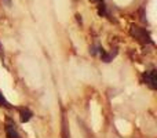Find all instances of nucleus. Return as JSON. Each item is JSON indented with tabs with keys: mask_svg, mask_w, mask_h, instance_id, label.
<instances>
[{
	"mask_svg": "<svg viewBox=\"0 0 157 138\" xmlns=\"http://www.w3.org/2000/svg\"><path fill=\"white\" fill-rule=\"evenodd\" d=\"M131 35L135 39H138L142 43H152V39H150V35L146 32V29L139 26H132L131 28Z\"/></svg>",
	"mask_w": 157,
	"mask_h": 138,
	"instance_id": "nucleus-1",
	"label": "nucleus"
},
{
	"mask_svg": "<svg viewBox=\"0 0 157 138\" xmlns=\"http://www.w3.org/2000/svg\"><path fill=\"white\" fill-rule=\"evenodd\" d=\"M6 136H7V138H21L18 131H17L15 123L11 119H7V123H6Z\"/></svg>",
	"mask_w": 157,
	"mask_h": 138,
	"instance_id": "nucleus-2",
	"label": "nucleus"
},
{
	"mask_svg": "<svg viewBox=\"0 0 157 138\" xmlns=\"http://www.w3.org/2000/svg\"><path fill=\"white\" fill-rule=\"evenodd\" d=\"M144 80L150 89L156 90L157 89V83H156V70H149L144 75Z\"/></svg>",
	"mask_w": 157,
	"mask_h": 138,
	"instance_id": "nucleus-3",
	"label": "nucleus"
},
{
	"mask_svg": "<svg viewBox=\"0 0 157 138\" xmlns=\"http://www.w3.org/2000/svg\"><path fill=\"white\" fill-rule=\"evenodd\" d=\"M19 116H21V122L22 123H26L32 119L33 113L29 111L28 108H19Z\"/></svg>",
	"mask_w": 157,
	"mask_h": 138,
	"instance_id": "nucleus-4",
	"label": "nucleus"
},
{
	"mask_svg": "<svg viewBox=\"0 0 157 138\" xmlns=\"http://www.w3.org/2000/svg\"><path fill=\"white\" fill-rule=\"evenodd\" d=\"M62 138H71V134H69V130H68V124H66L65 115H63V117H62Z\"/></svg>",
	"mask_w": 157,
	"mask_h": 138,
	"instance_id": "nucleus-5",
	"label": "nucleus"
},
{
	"mask_svg": "<svg viewBox=\"0 0 157 138\" xmlns=\"http://www.w3.org/2000/svg\"><path fill=\"white\" fill-rule=\"evenodd\" d=\"M0 105H2V106H10V104H8L7 101H6V98L3 97L2 93H0Z\"/></svg>",
	"mask_w": 157,
	"mask_h": 138,
	"instance_id": "nucleus-6",
	"label": "nucleus"
},
{
	"mask_svg": "<svg viewBox=\"0 0 157 138\" xmlns=\"http://www.w3.org/2000/svg\"><path fill=\"white\" fill-rule=\"evenodd\" d=\"M2 50H3V49H2V43H0V53H2Z\"/></svg>",
	"mask_w": 157,
	"mask_h": 138,
	"instance_id": "nucleus-7",
	"label": "nucleus"
},
{
	"mask_svg": "<svg viewBox=\"0 0 157 138\" xmlns=\"http://www.w3.org/2000/svg\"><path fill=\"white\" fill-rule=\"evenodd\" d=\"M97 2H98V3H101V2H103V0H97Z\"/></svg>",
	"mask_w": 157,
	"mask_h": 138,
	"instance_id": "nucleus-8",
	"label": "nucleus"
},
{
	"mask_svg": "<svg viewBox=\"0 0 157 138\" xmlns=\"http://www.w3.org/2000/svg\"><path fill=\"white\" fill-rule=\"evenodd\" d=\"M7 2H10V0H7Z\"/></svg>",
	"mask_w": 157,
	"mask_h": 138,
	"instance_id": "nucleus-9",
	"label": "nucleus"
}]
</instances>
